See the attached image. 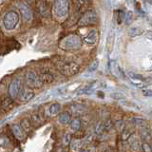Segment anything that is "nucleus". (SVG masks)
Wrapping results in <instances>:
<instances>
[{"instance_id":"nucleus-1","label":"nucleus","mask_w":152,"mask_h":152,"mask_svg":"<svg viewBox=\"0 0 152 152\" xmlns=\"http://www.w3.org/2000/svg\"><path fill=\"white\" fill-rule=\"evenodd\" d=\"M82 46V39L76 34H70L65 37L60 43V47L64 50H77Z\"/></svg>"},{"instance_id":"nucleus-2","label":"nucleus","mask_w":152,"mask_h":152,"mask_svg":"<svg viewBox=\"0 0 152 152\" xmlns=\"http://www.w3.org/2000/svg\"><path fill=\"white\" fill-rule=\"evenodd\" d=\"M19 22V14L15 11L8 12L3 17V25L8 31H12L17 26Z\"/></svg>"},{"instance_id":"nucleus-3","label":"nucleus","mask_w":152,"mask_h":152,"mask_svg":"<svg viewBox=\"0 0 152 152\" xmlns=\"http://www.w3.org/2000/svg\"><path fill=\"white\" fill-rule=\"evenodd\" d=\"M69 11V2L66 0H59L55 1L53 6L54 14L59 18H63L68 15Z\"/></svg>"},{"instance_id":"nucleus-4","label":"nucleus","mask_w":152,"mask_h":152,"mask_svg":"<svg viewBox=\"0 0 152 152\" xmlns=\"http://www.w3.org/2000/svg\"><path fill=\"white\" fill-rule=\"evenodd\" d=\"M26 85L28 87L31 88H39L43 86V82L40 78V76H38L34 71H28L25 76Z\"/></svg>"},{"instance_id":"nucleus-5","label":"nucleus","mask_w":152,"mask_h":152,"mask_svg":"<svg viewBox=\"0 0 152 152\" xmlns=\"http://www.w3.org/2000/svg\"><path fill=\"white\" fill-rule=\"evenodd\" d=\"M97 21H98L97 12L94 11H88L80 18L78 24H79V26H88V25L96 24Z\"/></svg>"},{"instance_id":"nucleus-6","label":"nucleus","mask_w":152,"mask_h":152,"mask_svg":"<svg viewBox=\"0 0 152 152\" xmlns=\"http://www.w3.org/2000/svg\"><path fill=\"white\" fill-rule=\"evenodd\" d=\"M59 69L62 74L66 75V76H72V75H75L79 72L80 66L76 63L71 62V63H65L62 66H60Z\"/></svg>"},{"instance_id":"nucleus-7","label":"nucleus","mask_w":152,"mask_h":152,"mask_svg":"<svg viewBox=\"0 0 152 152\" xmlns=\"http://www.w3.org/2000/svg\"><path fill=\"white\" fill-rule=\"evenodd\" d=\"M22 91V83L21 80L19 78H14L12 83L10 84L9 87V93L11 95V98L15 99L17 97H19Z\"/></svg>"},{"instance_id":"nucleus-8","label":"nucleus","mask_w":152,"mask_h":152,"mask_svg":"<svg viewBox=\"0 0 152 152\" xmlns=\"http://www.w3.org/2000/svg\"><path fill=\"white\" fill-rule=\"evenodd\" d=\"M18 8H19V11H20L22 16L24 18V20L27 22H31L33 17V13H32L31 7L28 6V4L22 2V3L18 4Z\"/></svg>"},{"instance_id":"nucleus-9","label":"nucleus","mask_w":152,"mask_h":152,"mask_svg":"<svg viewBox=\"0 0 152 152\" xmlns=\"http://www.w3.org/2000/svg\"><path fill=\"white\" fill-rule=\"evenodd\" d=\"M114 43H115V28L113 27L108 31L107 36V43H106V49L107 52L109 55L113 50L114 48Z\"/></svg>"},{"instance_id":"nucleus-10","label":"nucleus","mask_w":152,"mask_h":152,"mask_svg":"<svg viewBox=\"0 0 152 152\" xmlns=\"http://www.w3.org/2000/svg\"><path fill=\"white\" fill-rule=\"evenodd\" d=\"M127 76H128V78H129L132 81V82H133L132 84L135 85L137 88H145V85L142 83V81H144L145 79H144V77H142L141 75L132 72V71H128V72H127Z\"/></svg>"},{"instance_id":"nucleus-11","label":"nucleus","mask_w":152,"mask_h":152,"mask_svg":"<svg viewBox=\"0 0 152 152\" xmlns=\"http://www.w3.org/2000/svg\"><path fill=\"white\" fill-rule=\"evenodd\" d=\"M97 38H98L97 30H91L87 34V36L84 38V41L87 43L88 45H94L95 43L97 42Z\"/></svg>"},{"instance_id":"nucleus-12","label":"nucleus","mask_w":152,"mask_h":152,"mask_svg":"<svg viewBox=\"0 0 152 152\" xmlns=\"http://www.w3.org/2000/svg\"><path fill=\"white\" fill-rule=\"evenodd\" d=\"M34 92L31 91V90H22L20 95H19V99H20V101L22 102H28L31 101V100L34 97Z\"/></svg>"},{"instance_id":"nucleus-13","label":"nucleus","mask_w":152,"mask_h":152,"mask_svg":"<svg viewBox=\"0 0 152 152\" xmlns=\"http://www.w3.org/2000/svg\"><path fill=\"white\" fill-rule=\"evenodd\" d=\"M83 145H84V141L80 140V139H75L73 141H71L70 145H69L71 151H73V152H79V151H81Z\"/></svg>"},{"instance_id":"nucleus-14","label":"nucleus","mask_w":152,"mask_h":152,"mask_svg":"<svg viewBox=\"0 0 152 152\" xmlns=\"http://www.w3.org/2000/svg\"><path fill=\"white\" fill-rule=\"evenodd\" d=\"M12 130L13 135L15 136L18 140H23L24 138H25V132L23 131V129L19 125H13L12 126Z\"/></svg>"},{"instance_id":"nucleus-15","label":"nucleus","mask_w":152,"mask_h":152,"mask_svg":"<svg viewBox=\"0 0 152 152\" xmlns=\"http://www.w3.org/2000/svg\"><path fill=\"white\" fill-rule=\"evenodd\" d=\"M38 9H39V12L41 13V15H43L44 17H48L50 15V10H49V4H48V2L40 1Z\"/></svg>"},{"instance_id":"nucleus-16","label":"nucleus","mask_w":152,"mask_h":152,"mask_svg":"<svg viewBox=\"0 0 152 152\" xmlns=\"http://www.w3.org/2000/svg\"><path fill=\"white\" fill-rule=\"evenodd\" d=\"M70 121H71V115L68 111L61 113L58 117V122L61 125H68V124L70 123Z\"/></svg>"},{"instance_id":"nucleus-17","label":"nucleus","mask_w":152,"mask_h":152,"mask_svg":"<svg viewBox=\"0 0 152 152\" xmlns=\"http://www.w3.org/2000/svg\"><path fill=\"white\" fill-rule=\"evenodd\" d=\"M144 33V30L140 27H132L128 30V35L130 37H137Z\"/></svg>"},{"instance_id":"nucleus-18","label":"nucleus","mask_w":152,"mask_h":152,"mask_svg":"<svg viewBox=\"0 0 152 152\" xmlns=\"http://www.w3.org/2000/svg\"><path fill=\"white\" fill-rule=\"evenodd\" d=\"M61 104H58V103H54V104H52L49 107V112H50V115L51 116H54V115H57L58 113H60L61 111Z\"/></svg>"},{"instance_id":"nucleus-19","label":"nucleus","mask_w":152,"mask_h":152,"mask_svg":"<svg viewBox=\"0 0 152 152\" xmlns=\"http://www.w3.org/2000/svg\"><path fill=\"white\" fill-rule=\"evenodd\" d=\"M40 78L42 80L43 84H50L53 82L54 76L52 75L50 72H44L40 75Z\"/></svg>"},{"instance_id":"nucleus-20","label":"nucleus","mask_w":152,"mask_h":152,"mask_svg":"<svg viewBox=\"0 0 152 152\" xmlns=\"http://www.w3.org/2000/svg\"><path fill=\"white\" fill-rule=\"evenodd\" d=\"M69 125H70L71 130L78 131L81 128V120H80V119H78V118H74V119H72V120L70 121Z\"/></svg>"},{"instance_id":"nucleus-21","label":"nucleus","mask_w":152,"mask_h":152,"mask_svg":"<svg viewBox=\"0 0 152 152\" xmlns=\"http://www.w3.org/2000/svg\"><path fill=\"white\" fill-rule=\"evenodd\" d=\"M20 126L24 132H28L31 130V123L28 120H22L20 123Z\"/></svg>"},{"instance_id":"nucleus-22","label":"nucleus","mask_w":152,"mask_h":152,"mask_svg":"<svg viewBox=\"0 0 152 152\" xmlns=\"http://www.w3.org/2000/svg\"><path fill=\"white\" fill-rule=\"evenodd\" d=\"M71 110L74 114H82L86 111V107L83 104H74L71 107Z\"/></svg>"},{"instance_id":"nucleus-23","label":"nucleus","mask_w":152,"mask_h":152,"mask_svg":"<svg viewBox=\"0 0 152 152\" xmlns=\"http://www.w3.org/2000/svg\"><path fill=\"white\" fill-rule=\"evenodd\" d=\"M141 138L144 141V142H146L147 140H149L150 138V130L147 127H144L141 130Z\"/></svg>"},{"instance_id":"nucleus-24","label":"nucleus","mask_w":152,"mask_h":152,"mask_svg":"<svg viewBox=\"0 0 152 152\" xmlns=\"http://www.w3.org/2000/svg\"><path fill=\"white\" fill-rule=\"evenodd\" d=\"M42 121V118H41V115L39 112H34L31 115V122L36 124V125H39L40 122Z\"/></svg>"},{"instance_id":"nucleus-25","label":"nucleus","mask_w":152,"mask_h":152,"mask_svg":"<svg viewBox=\"0 0 152 152\" xmlns=\"http://www.w3.org/2000/svg\"><path fill=\"white\" fill-rule=\"evenodd\" d=\"M125 18H126V12L120 10V11H118V15H117V23L120 25L122 24L124 21H125Z\"/></svg>"},{"instance_id":"nucleus-26","label":"nucleus","mask_w":152,"mask_h":152,"mask_svg":"<svg viewBox=\"0 0 152 152\" xmlns=\"http://www.w3.org/2000/svg\"><path fill=\"white\" fill-rule=\"evenodd\" d=\"M99 66V60L98 59H95L91 64L89 65L88 70L89 71V72H93V71H95Z\"/></svg>"},{"instance_id":"nucleus-27","label":"nucleus","mask_w":152,"mask_h":152,"mask_svg":"<svg viewBox=\"0 0 152 152\" xmlns=\"http://www.w3.org/2000/svg\"><path fill=\"white\" fill-rule=\"evenodd\" d=\"M110 97L112 99H114V100H125L126 99L125 95H124L123 93H121V92H118V91L110 93Z\"/></svg>"},{"instance_id":"nucleus-28","label":"nucleus","mask_w":152,"mask_h":152,"mask_svg":"<svg viewBox=\"0 0 152 152\" xmlns=\"http://www.w3.org/2000/svg\"><path fill=\"white\" fill-rule=\"evenodd\" d=\"M13 104V101H12V98H5L3 100V102H2V106L4 107H6V108H9V107H11L12 106Z\"/></svg>"},{"instance_id":"nucleus-29","label":"nucleus","mask_w":152,"mask_h":152,"mask_svg":"<svg viewBox=\"0 0 152 152\" xmlns=\"http://www.w3.org/2000/svg\"><path fill=\"white\" fill-rule=\"evenodd\" d=\"M62 141H63L64 145H69L70 142H71V135L69 134V133H66V134L63 136Z\"/></svg>"},{"instance_id":"nucleus-30","label":"nucleus","mask_w":152,"mask_h":152,"mask_svg":"<svg viewBox=\"0 0 152 152\" xmlns=\"http://www.w3.org/2000/svg\"><path fill=\"white\" fill-rule=\"evenodd\" d=\"M10 145V141L7 137L5 136H0V146L2 147H7Z\"/></svg>"},{"instance_id":"nucleus-31","label":"nucleus","mask_w":152,"mask_h":152,"mask_svg":"<svg viewBox=\"0 0 152 152\" xmlns=\"http://www.w3.org/2000/svg\"><path fill=\"white\" fill-rule=\"evenodd\" d=\"M103 124H104V130H107V131L110 130L112 126H113L111 120H107V121H104Z\"/></svg>"},{"instance_id":"nucleus-32","label":"nucleus","mask_w":152,"mask_h":152,"mask_svg":"<svg viewBox=\"0 0 152 152\" xmlns=\"http://www.w3.org/2000/svg\"><path fill=\"white\" fill-rule=\"evenodd\" d=\"M133 122H134L138 126H145V121L144 120V119H142V118H138V117L133 118Z\"/></svg>"},{"instance_id":"nucleus-33","label":"nucleus","mask_w":152,"mask_h":152,"mask_svg":"<svg viewBox=\"0 0 152 152\" xmlns=\"http://www.w3.org/2000/svg\"><path fill=\"white\" fill-rule=\"evenodd\" d=\"M132 19H133V12H126V18H125L126 23V24L131 23Z\"/></svg>"},{"instance_id":"nucleus-34","label":"nucleus","mask_w":152,"mask_h":152,"mask_svg":"<svg viewBox=\"0 0 152 152\" xmlns=\"http://www.w3.org/2000/svg\"><path fill=\"white\" fill-rule=\"evenodd\" d=\"M142 152H152L151 145H149V144H147V142H142Z\"/></svg>"},{"instance_id":"nucleus-35","label":"nucleus","mask_w":152,"mask_h":152,"mask_svg":"<svg viewBox=\"0 0 152 152\" xmlns=\"http://www.w3.org/2000/svg\"><path fill=\"white\" fill-rule=\"evenodd\" d=\"M103 130H104V124L99 123L96 126V128H95V133H96V134H100Z\"/></svg>"},{"instance_id":"nucleus-36","label":"nucleus","mask_w":152,"mask_h":152,"mask_svg":"<svg viewBox=\"0 0 152 152\" xmlns=\"http://www.w3.org/2000/svg\"><path fill=\"white\" fill-rule=\"evenodd\" d=\"M130 136H131V133L128 131V130H125L123 132V136H122V139L124 140V141H126V140H128L130 138Z\"/></svg>"},{"instance_id":"nucleus-37","label":"nucleus","mask_w":152,"mask_h":152,"mask_svg":"<svg viewBox=\"0 0 152 152\" xmlns=\"http://www.w3.org/2000/svg\"><path fill=\"white\" fill-rule=\"evenodd\" d=\"M114 126H115L118 129H122V128L124 127V123L121 120H118V121H115V123H114Z\"/></svg>"},{"instance_id":"nucleus-38","label":"nucleus","mask_w":152,"mask_h":152,"mask_svg":"<svg viewBox=\"0 0 152 152\" xmlns=\"http://www.w3.org/2000/svg\"><path fill=\"white\" fill-rule=\"evenodd\" d=\"M142 93H144L145 96L152 97V89H144L142 90Z\"/></svg>"},{"instance_id":"nucleus-39","label":"nucleus","mask_w":152,"mask_h":152,"mask_svg":"<svg viewBox=\"0 0 152 152\" xmlns=\"http://www.w3.org/2000/svg\"><path fill=\"white\" fill-rule=\"evenodd\" d=\"M117 70H118V72L120 73V74H119V75H120V77L125 78V73H124V71H123V69H122V68L120 66H117Z\"/></svg>"},{"instance_id":"nucleus-40","label":"nucleus","mask_w":152,"mask_h":152,"mask_svg":"<svg viewBox=\"0 0 152 152\" xmlns=\"http://www.w3.org/2000/svg\"><path fill=\"white\" fill-rule=\"evenodd\" d=\"M146 38H147V39H149V40L152 41V31H149L148 33H147V34H146Z\"/></svg>"},{"instance_id":"nucleus-41","label":"nucleus","mask_w":152,"mask_h":152,"mask_svg":"<svg viewBox=\"0 0 152 152\" xmlns=\"http://www.w3.org/2000/svg\"><path fill=\"white\" fill-rule=\"evenodd\" d=\"M87 152H95V149L94 148H89L87 150Z\"/></svg>"},{"instance_id":"nucleus-42","label":"nucleus","mask_w":152,"mask_h":152,"mask_svg":"<svg viewBox=\"0 0 152 152\" xmlns=\"http://www.w3.org/2000/svg\"><path fill=\"white\" fill-rule=\"evenodd\" d=\"M79 152H87L86 150H81V151H79Z\"/></svg>"},{"instance_id":"nucleus-43","label":"nucleus","mask_w":152,"mask_h":152,"mask_svg":"<svg viewBox=\"0 0 152 152\" xmlns=\"http://www.w3.org/2000/svg\"><path fill=\"white\" fill-rule=\"evenodd\" d=\"M151 149H152V145H151Z\"/></svg>"},{"instance_id":"nucleus-44","label":"nucleus","mask_w":152,"mask_h":152,"mask_svg":"<svg viewBox=\"0 0 152 152\" xmlns=\"http://www.w3.org/2000/svg\"><path fill=\"white\" fill-rule=\"evenodd\" d=\"M106 152H109V151H106Z\"/></svg>"}]
</instances>
